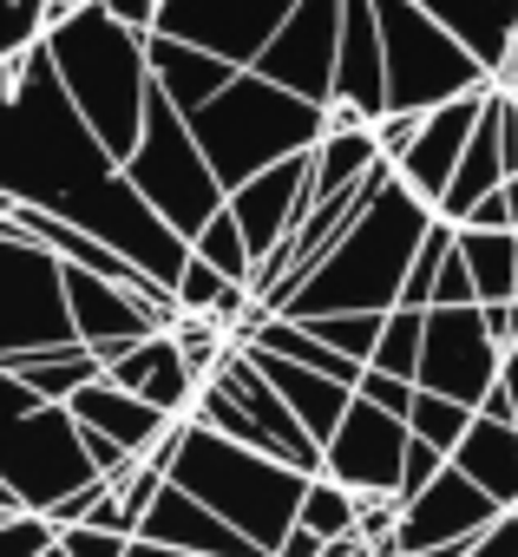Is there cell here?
<instances>
[{
    "mask_svg": "<svg viewBox=\"0 0 518 557\" xmlns=\"http://www.w3.org/2000/svg\"><path fill=\"white\" fill-rule=\"evenodd\" d=\"M0 197L14 210H47L79 223L164 289H177L190 262V243L125 184L119 158L92 138V125L66 99L47 34L0 66Z\"/></svg>",
    "mask_w": 518,
    "mask_h": 557,
    "instance_id": "cell-1",
    "label": "cell"
},
{
    "mask_svg": "<svg viewBox=\"0 0 518 557\" xmlns=\"http://www.w3.org/2000/svg\"><path fill=\"white\" fill-rule=\"evenodd\" d=\"M427 230H433V210L400 177H387L361 203V216L342 230V243L289 289V302L276 315L322 322V315H387V309H400V283H407L414 249L427 243Z\"/></svg>",
    "mask_w": 518,
    "mask_h": 557,
    "instance_id": "cell-2",
    "label": "cell"
},
{
    "mask_svg": "<svg viewBox=\"0 0 518 557\" xmlns=\"http://www.w3.org/2000/svg\"><path fill=\"white\" fill-rule=\"evenodd\" d=\"M151 466L190 492L197 505H210L230 531H243L263 557L283 550V537L296 531V511H303V492H309V472L256 453V446H236L197 420H177L171 440L151 453Z\"/></svg>",
    "mask_w": 518,
    "mask_h": 557,
    "instance_id": "cell-3",
    "label": "cell"
},
{
    "mask_svg": "<svg viewBox=\"0 0 518 557\" xmlns=\"http://www.w3.org/2000/svg\"><path fill=\"white\" fill-rule=\"evenodd\" d=\"M47 53L60 66L66 99L92 125V138L125 164L145 132V106H151V34H132L92 0V8L47 27Z\"/></svg>",
    "mask_w": 518,
    "mask_h": 557,
    "instance_id": "cell-4",
    "label": "cell"
},
{
    "mask_svg": "<svg viewBox=\"0 0 518 557\" xmlns=\"http://www.w3.org/2000/svg\"><path fill=\"white\" fill-rule=\"evenodd\" d=\"M322 132H329L322 106L270 86V79H256V73H236L210 106L190 112V138H197L203 164L217 171L223 197L243 190L249 177L289 164V158H309L322 145Z\"/></svg>",
    "mask_w": 518,
    "mask_h": 557,
    "instance_id": "cell-5",
    "label": "cell"
},
{
    "mask_svg": "<svg viewBox=\"0 0 518 557\" xmlns=\"http://www.w3.org/2000/svg\"><path fill=\"white\" fill-rule=\"evenodd\" d=\"M99 472L79 446V420L53 400H40L21 374L0 368V485L34 518L86 492Z\"/></svg>",
    "mask_w": 518,
    "mask_h": 557,
    "instance_id": "cell-6",
    "label": "cell"
},
{
    "mask_svg": "<svg viewBox=\"0 0 518 557\" xmlns=\"http://www.w3.org/2000/svg\"><path fill=\"white\" fill-rule=\"evenodd\" d=\"M374 27H381V60H387V112H440L466 92H485L498 86L472 47L459 34H446L427 8L414 0H374Z\"/></svg>",
    "mask_w": 518,
    "mask_h": 557,
    "instance_id": "cell-7",
    "label": "cell"
},
{
    "mask_svg": "<svg viewBox=\"0 0 518 557\" xmlns=\"http://www.w3.org/2000/svg\"><path fill=\"white\" fill-rule=\"evenodd\" d=\"M119 171L184 243H197V230L223 210V184L203 164V151L190 138V119L158 86H151V106H145V132H138V145H132V158Z\"/></svg>",
    "mask_w": 518,
    "mask_h": 557,
    "instance_id": "cell-8",
    "label": "cell"
},
{
    "mask_svg": "<svg viewBox=\"0 0 518 557\" xmlns=\"http://www.w3.org/2000/svg\"><path fill=\"white\" fill-rule=\"evenodd\" d=\"M73 309H66V262L34 243L14 216H0V368L73 348Z\"/></svg>",
    "mask_w": 518,
    "mask_h": 557,
    "instance_id": "cell-9",
    "label": "cell"
},
{
    "mask_svg": "<svg viewBox=\"0 0 518 557\" xmlns=\"http://www.w3.org/2000/svg\"><path fill=\"white\" fill-rule=\"evenodd\" d=\"M505 381V355L485 335V309H427V342H420V394H446L459 407H485V394Z\"/></svg>",
    "mask_w": 518,
    "mask_h": 557,
    "instance_id": "cell-10",
    "label": "cell"
},
{
    "mask_svg": "<svg viewBox=\"0 0 518 557\" xmlns=\"http://www.w3.org/2000/svg\"><path fill=\"white\" fill-rule=\"evenodd\" d=\"M335 60H342V0H296V14L276 27V40L256 53L249 73L329 112V99H335Z\"/></svg>",
    "mask_w": 518,
    "mask_h": 557,
    "instance_id": "cell-11",
    "label": "cell"
},
{
    "mask_svg": "<svg viewBox=\"0 0 518 557\" xmlns=\"http://www.w3.org/2000/svg\"><path fill=\"white\" fill-rule=\"evenodd\" d=\"M296 14V0H164L158 8V34L164 40H184V47H203L230 66H256L276 40V27Z\"/></svg>",
    "mask_w": 518,
    "mask_h": 557,
    "instance_id": "cell-12",
    "label": "cell"
},
{
    "mask_svg": "<svg viewBox=\"0 0 518 557\" xmlns=\"http://www.w3.org/2000/svg\"><path fill=\"white\" fill-rule=\"evenodd\" d=\"M407 440H414L407 420H394V413H381V407H368L355 394L348 420L322 446V472L342 479L355 498H394L400 492V466H407Z\"/></svg>",
    "mask_w": 518,
    "mask_h": 557,
    "instance_id": "cell-13",
    "label": "cell"
},
{
    "mask_svg": "<svg viewBox=\"0 0 518 557\" xmlns=\"http://www.w3.org/2000/svg\"><path fill=\"white\" fill-rule=\"evenodd\" d=\"M66 309H73V335H79V348H92L106 368H112L119 355H132L138 342L171 335L164 315L145 309L132 289L106 283V275H92V269H73V262H66Z\"/></svg>",
    "mask_w": 518,
    "mask_h": 557,
    "instance_id": "cell-14",
    "label": "cell"
},
{
    "mask_svg": "<svg viewBox=\"0 0 518 557\" xmlns=\"http://www.w3.org/2000/svg\"><path fill=\"white\" fill-rule=\"evenodd\" d=\"M498 518V505L446 459L440 479L400 505V531H394V557H420V550H446V544H472L485 524Z\"/></svg>",
    "mask_w": 518,
    "mask_h": 557,
    "instance_id": "cell-15",
    "label": "cell"
},
{
    "mask_svg": "<svg viewBox=\"0 0 518 557\" xmlns=\"http://www.w3.org/2000/svg\"><path fill=\"white\" fill-rule=\"evenodd\" d=\"M223 210L236 216V230H243L249 256L263 262V256H270V249H283V243H289V230L309 216V158H289V164L263 171V177H249L243 190H230V197H223ZM249 275H256V269H249Z\"/></svg>",
    "mask_w": 518,
    "mask_h": 557,
    "instance_id": "cell-16",
    "label": "cell"
},
{
    "mask_svg": "<svg viewBox=\"0 0 518 557\" xmlns=\"http://www.w3.org/2000/svg\"><path fill=\"white\" fill-rule=\"evenodd\" d=\"M485 99H492V86H485V92H466V99H453V106H440V112H427V125H420L414 151L394 164V177H400V184H407L433 216H440V197H446V184H453V171H459V158H466L472 132H479Z\"/></svg>",
    "mask_w": 518,
    "mask_h": 557,
    "instance_id": "cell-17",
    "label": "cell"
},
{
    "mask_svg": "<svg viewBox=\"0 0 518 557\" xmlns=\"http://www.w3.org/2000/svg\"><path fill=\"white\" fill-rule=\"evenodd\" d=\"M138 537H151V544H164V550H184V557H263L243 531H230L210 505H197V498L177 492L171 479H164V492L151 498Z\"/></svg>",
    "mask_w": 518,
    "mask_h": 557,
    "instance_id": "cell-18",
    "label": "cell"
},
{
    "mask_svg": "<svg viewBox=\"0 0 518 557\" xmlns=\"http://www.w3.org/2000/svg\"><path fill=\"white\" fill-rule=\"evenodd\" d=\"M106 381L125 387V394H138V400L158 407L164 420H190V407H197V394H203V381L190 374V361H184V348H177L171 335H151V342H138L132 355H119V361L106 368Z\"/></svg>",
    "mask_w": 518,
    "mask_h": 557,
    "instance_id": "cell-19",
    "label": "cell"
},
{
    "mask_svg": "<svg viewBox=\"0 0 518 557\" xmlns=\"http://www.w3.org/2000/svg\"><path fill=\"white\" fill-rule=\"evenodd\" d=\"M66 413L79 420V433H99V440H112L125 459H151V453L171 440V426H177V420H164L158 407H145L138 394L112 387L106 374H99L86 394H73V400H66Z\"/></svg>",
    "mask_w": 518,
    "mask_h": 557,
    "instance_id": "cell-20",
    "label": "cell"
},
{
    "mask_svg": "<svg viewBox=\"0 0 518 557\" xmlns=\"http://www.w3.org/2000/svg\"><path fill=\"white\" fill-rule=\"evenodd\" d=\"M505 184H511V171H505V86H492V99H485V112H479V132H472V145H466V158H459L446 197H440V223L459 230V223L472 216V203H485V197L505 190Z\"/></svg>",
    "mask_w": 518,
    "mask_h": 557,
    "instance_id": "cell-21",
    "label": "cell"
},
{
    "mask_svg": "<svg viewBox=\"0 0 518 557\" xmlns=\"http://www.w3.org/2000/svg\"><path fill=\"white\" fill-rule=\"evenodd\" d=\"M243 355H249L256 374L283 394V407L303 420V433H309L316 446L335 440V426H342L348 407H355V387H342V381H329V374H309V368H296V361H283V355H263V348H243Z\"/></svg>",
    "mask_w": 518,
    "mask_h": 557,
    "instance_id": "cell-22",
    "label": "cell"
},
{
    "mask_svg": "<svg viewBox=\"0 0 518 557\" xmlns=\"http://www.w3.org/2000/svg\"><path fill=\"white\" fill-rule=\"evenodd\" d=\"M236 73H243V66H230V60H217V53H203V47H184V40L151 34V86H158L184 119H190L197 106H210Z\"/></svg>",
    "mask_w": 518,
    "mask_h": 557,
    "instance_id": "cell-23",
    "label": "cell"
},
{
    "mask_svg": "<svg viewBox=\"0 0 518 557\" xmlns=\"http://www.w3.org/2000/svg\"><path fill=\"white\" fill-rule=\"evenodd\" d=\"M414 8H427L446 34H459L472 47V60L498 79V66L511 53V34H518V0H414Z\"/></svg>",
    "mask_w": 518,
    "mask_h": 557,
    "instance_id": "cell-24",
    "label": "cell"
},
{
    "mask_svg": "<svg viewBox=\"0 0 518 557\" xmlns=\"http://www.w3.org/2000/svg\"><path fill=\"white\" fill-rule=\"evenodd\" d=\"M453 466L498 505V511H518V426H498V420H472V433L459 440Z\"/></svg>",
    "mask_w": 518,
    "mask_h": 557,
    "instance_id": "cell-25",
    "label": "cell"
},
{
    "mask_svg": "<svg viewBox=\"0 0 518 557\" xmlns=\"http://www.w3.org/2000/svg\"><path fill=\"white\" fill-rule=\"evenodd\" d=\"M453 249H459L472 289H479V309L518 302V230H459Z\"/></svg>",
    "mask_w": 518,
    "mask_h": 557,
    "instance_id": "cell-26",
    "label": "cell"
},
{
    "mask_svg": "<svg viewBox=\"0 0 518 557\" xmlns=\"http://www.w3.org/2000/svg\"><path fill=\"white\" fill-rule=\"evenodd\" d=\"M8 374H21L40 400H53V407H66L73 394H86L99 374H106V361L92 355V348H47V355H27V361H8Z\"/></svg>",
    "mask_w": 518,
    "mask_h": 557,
    "instance_id": "cell-27",
    "label": "cell"
},
{
    "mask_svg": "<svg viewBox=\"0 0 518 557\" xmlns=\"http://www.w3.org/2000/svg\"><path fill=\"white\" fill-rule=\"evenodd\" d=\"M355 518H361V498H355L342 479L316 472V479H309V492H303L296 524H303V531H316L322 544H335V537H348V531H355Z\"/></svg>",
    "mask_w": 518,
    "mask_h": 557,
    "instance_id": "cell-28",
    "label": "cell"
},
{
    "mask_svg": "<svg viewBox=\"0 0 518 557\" xmlns=\"http://www.w3.org/2000/svg\"><path fill=\"white\" fill-rule=\"evenodd\" d=\"M420 342H427V315H414V309H387L368 368H374V374H394V381H414V374H420Z\"/></svg>",
    "mask_w": 518,
    "mask_h": 557,
    "instance_id": "cell-29",
    "label": "cell"
},
{
    "mask_svg": "<svg viewBox=\"0 0 518 557\" xmlns=\"http://www.w3.org/2000/svg\"><path fill=\"white\" fill-rule=\"evenodd\" d=\"M472 420H479V413H472V407H459V400H446V394H414L407 433H414V440H427L433 453H446V459H453V453H459V440L472 433Z\"/></svg>",
    "mask_w": 518,
    "mask_h": 557,
    "instance_id": "cell-30",
    "label": "cell"
},
{
    "mask_svg": "<svg viewBox=\"0 0 518 557\" xmlns=\"http://www.w3.org/2000/svg\"><path fill=\"white\" fill-rule=\"evenodd\" d=\"M190 256H203L217 275H230V283H243V289H249V269H256V256H249V243H243V230H236V216H230V210H217V216L197 230Z\"/></svg>",
    "mask_w": 518,
    "mask_h": 557,
    "instance_id": "cell-31",
    "label": "cell"
},
{
    "mask_svg": "<svg viewBox=\"0 0 518 557\" xmlns=\"http://www.w3.org/2000/svg\"><path fill=\"white\" fill-rule=\"evenodd\" d=\"M453 236H459V230L433 216L427 243L414 249V269H407V283H400V309H414V315H427V309H433V283H440V269H446V256H453Z\"/></svg>",
    "mask_w": 518,
    "mask_h": 557,
    "instance_id": "cell-32",
    "label": "cell"
},
{
    "mask_svg": "<svg viewBox=\"0 0 518 557\" xmlns=\"http://www.w3.org/2000/svg\"><path fill=\"white\" fill-rule=\"evenodd\" d=\"M381 322L387 315H322V322H303V329H316V342H329L335 355H348V361H374V342H381Z\"/></svg>",
    "mask_w": 518,
    "mask_h": 557,
    "instance_id": "cell-33",
    "label": "cell"
},
{
    "mask_svg": "<svg viewBox=\"0 0 518 557\" xmlns=\"http://www.w3.org/2000/svg\"><path fill=\"white\" fill-rule=\"evenodd\" d=\"M47 34V0H0V66Z\"/></svg>",
    "mask_w": 518,
    "mask_h": 557,
    "instance_id": "cell-34",
    "label": "cell"
},
{
    "mask_svg": "<svg viewBox=\"0 0 518 557\" xmlns=\"http://www.w3.org/2000/svg\"><path fill=\"white\" fill-rule=\"evenodd\" d=\"M53 544V524L21 511V518H0V557H40Z\"/></svg>",
    "mask_w": 518,
    "mask_h": 557,
    "instance_id": "cell-35",
    "label": "cell"
},
{
    "mask_svg": "<svg viewBox=\"0 0 518 557\" xmlns=\"http://www.w3.org/2000/svg\"><path fill=\"white\" fill-rule=\"evenodd\" d=\"M355 394H361L368 407H381V413H394V420H407V413H414V394H420V387H414V381H394V374H374V368H368Z\"/></svg>",
    "mask_w": 518,
    "mask_h": 557,
    "instance_id": "cell-36",
    "label": "cell"
},
{
    "mask_svg": "<svg viewBox=\"0 0 518 557\" xmlns=\"http://www.w3.org/2000/svg\"><path fill=\"white\" fill-rule=\"evenodd\" d=\"M440 466H446V453H433L427 440H407V466H400V492H394V498H400V505L420 498V492L440 479Z\"/></svg>",
    "mask_w": 518,
    "mask_h": 557,
    "instance_id": "cell-37",
    "label": "cell"
},
{
    "mask_svg": "<svg viewBox=\"0 0 518 557\" xmlns=\"http://www.w3.org/2000/svg\"><path fill=\"white\" fill-rule=\"evenodd\" d=\"M125 544H132V537L99 531V524H73V531H60V550H66V557H125Z\"/></svg>",
    "mask_w": 518,
    "mask_h": 557,
    "instance_id": "cell-38",
    "label": "cell"
},
{
    "mask_svg": "<svg viewBox=\"0 0 518 557\" xmlns=\"http://www.w3.org/2000/svg\"><path fill=\"white\" fill-rule=\"evenodd\" d=\"M433 309H479V289H472V275H466L459 249L446 256V269H440V283H433Z\"/></svg>",
    "mask_w": 518,
    "mask_h": 557,
    "instance_id": "cell-39",
    "label": "cell"
},
{
    "mask_svg": "<svg viewBox=\"0 0 518 557\" xmlns=\"http://www.w3.org/2000/svg\"><path fill=\"white\" fill-rule=\"evenodd\" d=\"M420 125H427V119H414V112H387V119L374 125V138H381V158H387V164H400V158L414 151Z\"/></svg>",
    "mask_w": 518,
    "mask_h": 557,
    "instance_id": "cell-40",
    "label": "cell"
},
{
    "mask_svg": "<svg viewBox=\"0 0 518 557\" xmlns=\"http://www.w3.org/2000/svg\"><path fill=\"white\" fill-rule=\"evenodd\" d=\"M466 557H518V511H498V518L466 544Z\"/></svg>",
    "mask_w": 518,
    "mask_h": 557,
    "instance_id": "cell-41",
    "label": "cell"
},
{
    "mask_svg": "<svg viewBox=\"0 0 518 557\" xmlns=\"http://www.w3.org/2000/svg\"><path fill=\"white\" fill-rule=\"evenodd\" d=\"M459 230H518V203H511V184H505V190H492L485 203H472V216H466Z\"/></svg>",
    "mask_w": 518,
    "mask_h": 557,
    "instance_id": "cell-42",
    "label": "cell"
},
{
    "mask_svg": "<svg viewBox=\"0 0 518 557\" xmlns=\"http://www.w3.org/2000/svg\"><path fill=\"white\" fill-rule=\"evenodd\" d=\"M99 8L112 21H125L132 34H158V8H164V0H99Z\"/></svg>",
    "mask_w": 518,
    "mask_h": 557,
    "instance_id": "cell-43",
    "label": "cell"
},
{
    "mask_svg": "<svg viewBox=\"0 0 518 557\" xmlns=\"http://www.w3.org/2000/svg\"><path fill=\"white\" fill-rule=\"evenodd\" d=\"M485 335H492L498 355H511V348H518V302H492V309H485Z\"/></svg>",
    "mask_w": 518,
    "mask_h": 557,
    "instance_id": "cell-44",
    "label": "cell"
},
{
    "mask_svg": "<svg viewBox=\"0 0 518 557\" xmlns=\"http://www.w3.org/2000/svg\"><path fill=\"white\" fill-rule=\"evenodd\" d=\"M125 557H184V550H164V544H151V537H132Z\"/></svg>",
    "mask_w": 518,
    "mask_h": 557,
    "instance_id": "cell-45",
    "label": "cell"
},
{
    "mask_svg": "<svg viewBox=\"0 0 518 557\" xmlns=\"http://www.w3.org/2000/svg\"><path fill=\"white\" fill-rule=\"evenodd\" d=\"M498 86L518 92V34H511V53H505V66H498Z\"/></svg>",
    "mask_w": 518,
    "mask_h": 557,
    "instance_id": "cell-46",
    "label": "cell"
},
{
    "mask_svg": "<svg viewBox=\"0 0 518 557\" xmlns=\"http://www.w3.org/2000/svg\"><path fill=\"white\" fill-rule=\"evenodd\" d=\"M0 511H21V505H14V498H8V485H0Z\"/></svg>",
    "mask_w": 518,
    "mask_h": 557,
    "instance_id": "cell-47",
    "label": "cell"
},
{
    "mask_svg": "<svg viewBox=\"0 0 518 557\" xmlns=\"http://www.w3.org/2000/svg\"><path fill=\"white\" fill-rule=\"evenodd\" d=\"M40 557H66V550H60V537H53V544H47V550H40Z\"/></svg>",
    "mask_w": 518,
    "mask_h": 557,
    "instance_id": "cell-48",
    "label": "cell"
},
{
    "mask_svg": "<svg viewBox=\"0 0 518 557\" xmlns=\"http://www.w3.org/2000/svg\"><path fill=\"white\" fill-rule=\"evenodd\" d=\"M0 216H14V203H8V197H0Z\"/></svg>",
    "mask_w": 518,
    "mask_h": 557,
    "instance_id": "cell-49",
    "label": "cell"
},
{
    "mask_svg": "<svg viewBox=\"0 0 518 557\" xmlns=\"http://www.w3.org/2000/svg\"><path fill=\"white\" fill-rule=\"evenodd\" d=\"M511 203H518V177H511Z\"/></svg>",
    "mask_w": 518,
    "mask_h": 557,
    "instance_id": "cell-50",
    "label": "cell"
},
{
    "mask_svg": "<svg viewBox=\"0 0 518 557\" xmlns=\"http://www.w3.org/2000/svg\"><path fill=\"white\" fill-rule=\"evenodd\" d=\"M511 106H518V92H511Z\"/></svg>",
    "mask_w": 518,
    "mask_h": 557,
    "instance_id": "cell-51",
    "label": "cell"
}]
</instances>
